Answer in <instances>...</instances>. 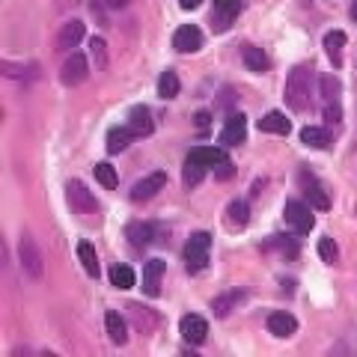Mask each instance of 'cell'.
<instances>
[{
	"mask_svg": "<svg viewBox=\"0 0 357 357\" xmlns=\"http://www.w3.org/2000/svg\"><path fill=\"white\" fill-rule=\"evenodd\" d=\"M259 128L262 131H268V134H277V137H286L289 131H292V122H289V116L286 114H265L262 119H259Z\"/></svg>",
	"mask_w": 357,
	"mask_h": 357,
	"instance_id": "7402d4cb",
	"label": "cell"
},
{
	"mask_svg": "<svg viewBox=\"0 0 357 357\" xmlns=\"http://www.w3.org/2000/svg\"><path fill=\"white\" fill-rule=\"evenodd\" d=\"M241 57H244V66H248L250 72H265V69H268L265 51H262V48H256V45H244Z\"/></svg>",
	"mask_w": 357,
	"mask_h": 357,
	"instance_id": "cb8c5ba5",
	"label": "cell"
},
{
	"mask_svg": "<svg viewBox=\"0 0 357 357\" xmlns=\"http://www.w3.org/2000/svg\"><path fill=\"white\" fill-rule=\"evenodd\" d=\"M110 283L116 289H131L137 283V277H134V268L131 265H114L110 268Z\"/></svg>",
	"mask_w": 357,
	"mask_h": 357,
	"instance_id": "484cf974",
	"label": "cell"
},
{
	"mask_svg": "<svg viewBox=\"0 0 357 357\" xmlns=\"http://www.w3.org/2000/svg\"><path fill=\"white\" fill-rule=\"evenodd\" d=\"M105 3H107V6H116V9H119V6H126L128 0H105Z\"/></svg>",
	"mask_w": 357,
	"mask_h": 357,
	"instance_id": "ab89813d",
	"label": "cell"
},
{
	"mask_svg": "<svg viewBox=\"0 0 357 357\" xmlns=\"http://www.w3.org/2000/svg\"><path fill=\"white\" fill-rule=\"evenodd\" d=\"M268 248H280V253L289 256V259H295V256H298V241H295V238H286V236L268 238V241H265V250H268Z\"/></svg>",
	"mask_w": 357,
	"mask_h": 357,
	"instance_id": "1f68e13d",
	"label": "cell"
},
{
	"mask_svg": "<svg viewBox=\"0 0 357 357\" xmlns=\"http://www.w3.org/2000/svg\"><path fill=\"white\" fill-rule=\"evenodd\" d=\"M167 271V265L161 259H149L146 265H143V292H146L149 298H155L161 292V277Z\"/></svg>",
	"mask_w": 357,
	"mask_h": 357,
	"instance_id": "8fae6325",
	"label": "cell"
},
{
	"mask_svg": "<svg viewBox=\"0 0 357 357\" xmlns=\"http://www.w3.org/2000/svg\"><path fill=\"white\" fill-rule=\"evenodd\" d=\"M301 140L307 143V146H316V149H328L333 143V131L321 128V126H307L301 128Z\"/></svg>",
	"mask_w": 357,
	"mask_h": 357,
	"instance_id": "44dd1931",
	"label": "cell"
},
{
	"mask_svg": "<svg viewBox=\"0 0 357 357\" xmlns=\"http://www.w3.org/2000/svg\"><path fill=\"white\" fill-rule=\"evenodd\" d=\"M244 298H248V289H229V292H223L220 298L211 301V310H215L218 319H227L229 312H232V307L241 304Z\"/></svg>",
	"mask_w": 357,
	"mask_h": 357,
	"instance_id": "7c38bea8",
	"label": "cell"
},
{
	"mask_svg": "<svg viewBox=\"0 0 357 357\" xmlns=\"http://www.w3.org/2000/svg\"><path fill=\"white\" fill-rule=\"evenodd\" d=\"M319 256H321L325 262H337V259H340L337 241H333V238H321V241H319Z\"/></svg>",
	"mask_w": 357,
	"mask_h": 357,
	"instance_id": "d590c367",
	"label": "cell"
},
{
	"mask_svg": "<svg viewBox=\"0 0 357 357\" xmlns=\"http://www.w3.org/2000/svg\"><path fill=\"white\" fill-rule=\"evenodd\" d=\"M178 331H182V337L191 345H199L208 337V321L203 316H197V312H188V316H182V321H178Z\"/></svg>",
	"mask_w": 357,
	"mask_h": 357,
	"instance_id": "52a82bcc",
	"label": "cell"
},
{
	"mask_svg": "<svg viewBox=\"0 0 357 357\" xmlns=\"http://www.w3.org/2000/svg\"><path fill=\"white\" fill-rule=\"evenodd\" d=\"M310 96H312V66L301 63V66H295V69L289 72V77H286L283 98H286L289 107L301 114V110L310 107Z\"/></svg>",
	"mask_w": 357,
	"mask_h": 357,
	"instance_id": "6da1fadb",
	"label": "cell"
},
{
	"mask_svg": "<svg viewBox=\"0 0 357 357\" xmlns=\"http://www.w3.org/2000/svg\"><path fill=\"white\" fill-rule=\"evenodd\" d=\"M128 131L134 134V137H149V134L155 131L152 116H149L146 107H131V114H128Z\"/></svg>",
	"mask_w": 357,
	"mask_h": 357,
	"instance_id": "5bb4252c",
	"label": "cell"
},
{
	"mask_svg": "<svg viewBox=\"0 0 357 357\" xmlns=\"http://www.w3.org/2000/svg\"><path fill=\"white\" fill-rule=\"evenodd\" d=\"M199 3H203V0H178V6L182 9H197Z\"/></svg>",
	"mask_w": 357,
	"mask_h": 357,
	"instance_id": "f35d334b",
	"label": "cell"
},
{
	"mask_svg": "<svg viewBox=\"0 0 357 357\" xmlns=\"http://www.w3.org/2000/svg\"><path fill=\"white\" fill-rule=\"evenodd\" d=\"M173 48L182 51V54L199 51V48H203V30L194 27V24H182L176 30V36H173Z\"/></svg>",
	"mask_w": 357,
	"mask_h": 357,
	"instance_id": "ba28073f",
	"label": "cell"
},
{
	"mask_svg": "<svg viewBox=\"0 0 357 357\" xmlns=\"http://www.w3.org/2000/svg\"><path fill=\"white\" fill-rule=\"evenodd\" d=\"M93 57L98 63V69H107V48H105V42L102 39H93Z\"/></svg>",
	"mask_w": 357,
	"mask_h": 357,
	"instance_id": "8d00e7d4",
	"label": "cell"
},
{
	"mask_svg": "<svg viewBox=\"0 0 357 357\" xmlns=\"http://www.w3.org/2000/svg\"><path fill=\"white\" fill-rule=\"evenodd\" d=\"M244 137H248V116L232 114L220 131V143L223 146H238V143H244Z\"/></svg>",
	"mask_w": 357,
	"mask_h": 357,
	"instance_id": "9c48e42d",
	"label": "cell"
},
{
	"mask_svg": "<svg viewBox=\"0 0 357 357\" xmlns=\"http://www.w3.org/2000/svg\"><path fill=\"white\" fill-rule=\"evenodd\" d=\"M325 119H328V122H340V119H342L340 102H331V105H325Z\"/></svg>",
	"mask_w": 357,
	"mask_h": 357,
	"instance_id": "74e56055",
	"label": "cell"
},
{
	"mask_svg": "<svg viewBox=\"0 0 357 357\" xmlns=\"http://www.w3.org/2000/svg\"><path fill=\"white\" fill-rule=\"evenodd\" d=\"M131 140H134V134L128 131V126L126 128H110L107 131V152L110 155H119L122 149H128Z\"/></svg>",
	"mask_w": 357,
	"mask_h": 357,
	"instance_id": "603a6c76",
	"label": "cell"
},
{
	"mask_svg": "<svg viewBox=\"0 0 357 357\" xmlns=\"http://www.w3.org/2000/svg\"><path fill=\"white\" fill-rule=\"evenodd\" d=\"M208 170V167H203L199 161H194V158H188L185 161V167H182V178H185V185L188 188H197L199 182H203V173Z\"/></svg>",
	"mask_w": 357,
	"mask_h": 357,
	"instance_id": "f1b7e54d",
	"label": "cell"
},
{
	"mask_svg": "<svg viewBox=\"0 0 357 357\" xmlns=\"http://www.w3.org/2000/svg\"><path fill=\"white\" fill-rule=\"evenodd\" d=\"M319 89H321V98H325V105L340 102V81L333 75H321L319 77Z\"/></svg>",
	"mask_w": 357,
	"mask_h": 357,
	"instance_id": "f546056e",
	"label": "cell"
},
{
	"mask_svg": "<svg viewBox=\"0 0 357 357\" xmlns=\"http://www.w3.org/2000/svg\"><path fill=\"white\" fill-rule=\"evenodd\" d=\"M3 75H6V77H18V81H33V77H36L39 72L33 69V66H21V69H15L13 63H3Z\"/></svg>",
	"mask_w": 357,
	"mask_h": 357,
	"instance_id": "e575fe53",
	"label": "cell"
},
{
	"mask_svg": "<svg viewBox=\"0 0 357 357\" xmlns=\"http://www.w3.org/2000/svg\"><path fill=\"white\" fill-rule=\"evenodd\" d=\"M18 256H21V265H24V274H30L33 280H39L45 274V262H42V250L36 248L30 232H21L18 238Z\"/></svg>",
	"mask_w": 357,
	"mask_h": 357,
	"instance_id": "3957f363",
	"label": "cell"
},
{
	"mask_svg": "<svg viewBox=\"0 0 357 357\" xmlns=\"http://www.w3.org/2000/svg\"><path fill=\"white\" fill-rule=\"evenodd\" d=\"M158 96L161 98H176L178 96V77H176V72H164L158 77Z\"/></svg>",
	"mask_w": 357,
	"mask_h": 357,
	"instance_id": "d6a6232c",
	"label": "cell"
},
{
	"mask_svg": "<svg viewBox=\"0 0 357 357\" xmlns=\"http://www.w3.org/2000/svg\"><path fill=\"white\" fill-rule=\"evenodd\" d=\"M66 203H69V208L77 211V215H93L96 211V197L89 194V188L81 178H72V182L66 185Z\"/></svg>",
	"mask_w": 357,
	"mask_h": 357,
	"instance_id": "277c9868",
	"label": "cell"
},
{
	"mask_svg": "<svg viewBox=\"0 0 357 357\" xmlns=\"http://www.w3.org/2000/svg\"><path fill=\"white\" fill-rule=\"evenodd\" d=\"M77 256H81L86 274L89 277H98V256L93 250V244H89V241H77Z\"/></svg>",
	"mask_w": 357,
	"mask_h": 357,
	"instance_id": "4316f807",
	"label": "cell"
},
{
	"mask_svg": "<svg viewBox=\"0 0 357 357\" xmlns=\"http://www.w3.org/2000/svg\"><path fill=\"white\" fill-rule=\"evenodd\" d=\"M84 36H86V27L81 24V21H69V24L60 30V36H57V48L60 51H72L75 45H81Z\"/></svg>",
	"mask_w": 357,
	"mask_h": 357,
	"instance_id": "d6986e66",
	"label": "cell"
},
{
	"mask_svg": "<svg viewBox=\"0 0 357 357\" xmlns=\"http://www.w3.org/2000/svg\"><path fill=\"white\" fill-rule=\"evenodd\" d=\"M188 158H194V161H199L203 167H211V170H218V167L227 164V152L218 149V146H197V149H191V155H188Z\"/></svg>",
	"mask_w": 357,
	"mask_h": 357,
	"instance_id": "ac0fdd59",
	"label": "cell"
},
{
	"mask_svg": "<svg viewBox=\"0 0 357 357\" xmlns=\"http://www.w3.org/2000/svg\"><path fill=\"white\" fill-rule=\"evenodd\" d=\"M86 75H89V63H86L84 54H72V57L60 66V81H63L66 86L84 84V81H86Z\"/></svg>",
	"mask_w": 357,
	"mask_h": 357,
	"instance_id": "8992f818",
	"label": "cell"
},
{
	"mask_svg": "<svg viewBox=\"0 0 357 357\" xmlns=\"http://www.w3.org/2000/svg\"><path fill=\"white\" fill-rule=\"evenodd\" d=\"M128 316L134 319V328L140 333H152L158 328V312H152L149 307H140V304H131L128 307Z\"/></svg>",
	"mask_w": 357,
	"mask_h": 357,
	"instance_id": "2e32d148",
	"label": "cell"
},
{
	"mask_svg": "<svg viewBox=\"0 0 357 357\" xmlns=\"http://www.w3.org/2000/svg\"><path fill=\"white\" fill-rule=\"evenodd\" d=\"M229 218L238 223V227H244V223L250 220V208H248V203L244 199H232L229 203Z\"/></svg>",
	"mask_w": 357,
	"mask_h": 357,
	"instance_id": "836d02e7",
	"label": "cell"
},
{
	"mask_svg": "<svg viewBox=\"0 0 357 357\" xmlns=\"http://www.w3.org/2000/svg\"><path fill=\"white\" fill-rule=\"evenodd\" d=\"M208 250H211V236L208 232H194L191 238L185 241V265L188 271H203L208 265Z\"/></svg>",
	"mask_w": 357,
	"mask_h": 357,
	"instance_id": "7a4b0ae2",
	"label": "cell"
},
{
	"mask_svg": "<svg viewBox=\"0 0 357 357\" xmlns=\"http://www.w3.org/2000/svg\"><path fill=\"white\" fill-rule=\"evenodd\" d=\"M265 328L274 333V337H292V333L298 331V321H295V316H289V312H271L268 316V321H265Z\"/></svg>",
	"mask_w": 357,
	"mask_h": 357,
	"instance_id": "4fadbf2b",
	"label": "cell"
},
{
	"mask_svg": "<svg viewBox=\"0 0 357 357\" xmlns=\"http://www.w3.org/2000/svg\"><path fill=\"white\" fill-rule=\"evenodd\" d=\"M345 39H349V36H345L342 30H331V33H325V51L331 54L337 66L342 63V60H340V51L345 48Z\"/></svg>",
	"mask_w": 357,
	"mask_h": 357,
	"instance_id": "83f0119b",
	"label": "cell"
},
{
	"mask_svg": "<svg viewBox=\"0 0 357 357\" xmlns=\"http://www.w3.org/2000/svg\"><path fill=\"white\" fill-rule=\"evenodd\" d=\"M96 182L107 188V191H114V188L119 185V178H116V170L110 164H96Z\"/></svg>",
	"mask_w": 357,
	"mask_h": 357,
	"instance_id": "4dcf8cb0",
	"label": "cell"
},
{
	"mask_svg": "<svg viewBox=\"0 0 357 357\" xmlns=\"http://www.w3.org/2000/svg\"><path fill=\"white\" fill-rule=\"evenodd\" d=\"M283 218L289 227H295L301 236H307V232L316 227V220H312V208L307 203H301V199H289L286 208H283Z\"/></svg>",
	"mask_w": 357,
	"mask_h": 357,
	"instance_id": "5b68a950",
	"label": "cell"
},
{
	"mask_svg": "<svg viewBox=\"0 0 357 357\" xmlns=\"http://www.w3.org/2000/svg\"><path fill=\"white\" fill-rule=\"evenodd\" d=\"M304 191H307V199H310L312 208H319V211H328L331 208V197L321 191L319 182H312V178H310V182H304Z\"/></svg>",
	"mask_w": 357,
	"mask_h": 357,
	"instance_id": "d4e9b609",
	"label": "cell"
},
{
	"mask_svg": "<svg viewBox=\"0 0 357 357\" xmlns=\"http://www.w3.org/2000/svg\"><path fill=\"white\" fill-rule=\"evenodd\" d=\"M351 21H354V24H357V0H354V3H351Z\"/></svg>",
	"mask_w": 357,
	"mask_h": 357,
	"instance_id": "60d3db41",
	"label": "cell"
},
{
	"mask_svg": "<svg viewBox=\"0 0 357 357\" xmlns=\"http://www.w3.org/2000/svg\"><path fill=\"white\" fill-rule=\"evenodd\" d=\"M105 328H107V337H110L114 345H126L128 342V325H126V319H122L116 310H110L105 316Z\"/></svg>",
	"mask_w": 357,
	"mask_h": 357,
	"instance_id": "e0dca14e",
	"label": "cell"
},
{
	"mask_svg": "<svg viewBox=\"0 0 357 357\" xmlns=\"http://www.w3.org/2000/svg\"><path fill=\"white\" fill-rule=\"evenodd\" d=\"M164 185H167V173H161V170L149 173L146 178H140V182L131 188V199H134V203H143V199H149V197L158 194Z\"/></svg>",
	"mask_w": 357,
	"mask_h": 357,
	"instance_id": "30bf717a",
	"label": "cell"
},
{
	"mask_svg": "<svg viewBox=\"0 0 357 357\" xmlns=\"http://www.w3.org/2000/svg\"><path fill=\"white\" fill-rule=\"evenodd\" d=\"M241 9V0H215V15H211V24H215L218 30L229 27V21L238 15Z\"/></svg>",
	"mask_w": 357,
	"mask_h": 357,
	"instance_id": "9a60e30c",
	"label": "cell"
},
{
	"mask_svg": "<svg viewBox=\"0 0 357 357\" xmlns=\"http://www.w3.org/2000/svg\"><path fill=\"white\" fill-rule=\"evenodd\" d=\"M126 236L134 248H146V244L155 238V223H140V220H131L126 227Z\"/></svg>",
	"mask_w": 357,
	"mask_h": 357,
	"instance_id": "ffe728a7",
	"label": "cell"
}]
</instances>
